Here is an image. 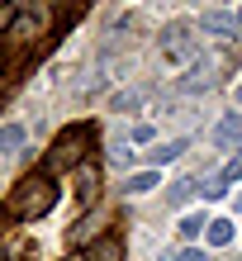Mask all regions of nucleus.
<instances>
[{
	"label": "nucleus",
	"instance_id": "obj_20",
	"mask_svg": "<svg viewBox=\"0 0 242 261\" xmlns=\"http://www.w3.org/2000/svg\"><path fill=\"white\" fill-rule=\"evenodd\" d=\"M223 186H233V180H242V152H237V157H228V166H223Z\"/></svg>",
	"mask_w": 242,
	"mask_h": 261
},
{
	"label": "nucleus",
	"instance_id": "obj_19",
	"mask_svg": "<svg viewBox=\"0 0 242 261\" xmlns=\"http://www.w3.org/2000/svg\"><path fill=\"white\" fill-rule=\"evenodd\" d=\"M157 261H209V256H204L200 247H180V252H162Z\"/></svg>",
	"mask_w": 242,
	"mask_h": 261
},
{
	"label": "nucleus",
	"instance_id": "obj_14",
	"mask_svg": "<svg viewBox=\"0 0 242 261\" xmlns=\"http://www.w3.org/2000/svg\"><path fill=\"white\" fill-rule=\"evenodd\" d=\"M190 195H200V176H180V180H171V190H166L171 204H185Z\"/></svg>",
	"mask_w": 242,
	"mask_h": 261
},
{
	"label": "nucleus",
	"instance_id": "obj_21",
	"mask_svg": "<svg viewBox=\"0 0 242 261\" xmlns=\"http://www.w3.org/2000/svg\"><path fill=\"white\" fill-rule=\"evenodd\" d=\"M14 19H19V10H14V5H0V38L14 29Z\"/></svg>",
	"mask_w": 242,
	"mask_h": 261
},
{
	"label": "nucleus",
	"instance_id": "obj_7",
	"mask_svg": "<svg viewBox=\"0 0 242 261\" xmlns=\"http://www.w3.org/2000/svg\"><path fill=\"white\" fill-rule=\"evenodd\" d=\"M43 24H48V14H43V10H34V14H24L19 10V19H14V29H10V43H34L38 34H43Z\"/></svg>",
	"mask_w": 242,
	"mask_h": 261
},
{
	"label": "nucleus",
	"instance_id": "obj_3",
	"mask_svg": "<svg viewBox=\"0 0 242 261\" xmlns=\"http://www.w3.org/2000/svg\"><path fill=\"white\" fill-rule=\"evenodd\" d=\"M110 223H114V209H110V204H90L81 219L67 228V242H71V247H86V252H90L95 242L110 238Z\"/></svg>",
	"mask_w": 242,
	"mask_h": 261
},
{
	"label": "nucleus",
	"instance_id": "obj_5",
	"mask_svg": "<svg viewBox=\"0 0 242 261\" xmlns=\"http://www.w3.org/2000/svg\"><path fill=\"white\" fill-rule=\"evenodd\" d=\"M214 81H219V57H195V62L176 76V90L180 95H204Z\"/></svg>",
	"mask_w": 242,
	"mask_h": 261
},
{
	"label": "nucleus",
	"instance_id": "obj_11",
	"mask_svg": "<svg viewBox=\"0 0 242 261\" xmlns=\"http://www.w3.org/2000/svg\"><path fill=\"white\" fill-rule=\"evenodd\" d=\"M233 219H223V214H219V219H209V228H204V242H209V247H228V242H233Z\"/></svg>",
	"mask_w": 242,
	"mask_h": 261
},
{
	"label": "nucleus",
	"instance_id": "obj_13",
	"mask_svg": "<svg viewBox=\"0 0 242 261\" xmlns=\"http://www.w3.org/2000/svg\"><path fill=\"white\" fill-rule=\"evenodd\" d=\"M143 105H147V90H143V86H133V90H119V95L110 100V110H114V114H124V110H143Z\"/></svg>",
	"mask_w": 242,
	"mask_h": 261
},
{
	"label": "nucleus",
	"instance_id": "obj_12",
	"mask_svg": "<svg viewBox=\"0 0 242 261\" xmlns=\"http://www.w3.org/2000/svg\"><path fill=\"white\" fill-rule=\"evenodd\" d=\"M24 143H29V128H24V124H0V157L19 152Z\"/></svg>",
	"mask_w": 242,
	"mask_h": 261
},
{
	"label": "nucleus",
	"instance_id": "obj_1",
	"mask_svg": "<svg viewBox=\"0 0 242 261\" xmlns=\"http://www.w3.org/2000/svg\"><path fill=\"white\" fill-rule=\"evenodd\" d=\"M52 204H57L52 176H48V171H29V176L14 180V190H10V199H5V214H10L14 223H34V219H43Z\"/></svg>",
	"mask_w": 242,
	"mask_h": 261
},
{
	"label": "nucleus",
	"instance_id": "obj_23",
	"mask_svg": "<svg viewBox=\"0 0 242 261\" xmlns=\"http://www.w3.org/2000/svg\"><path fill=\"white\" fill-rule=\"evenodd\" d=\"M67 261H90V256H86V252H71V256H67Z\"/></svg>",
	"mask_w": 242,
	"mask_h": 261
},
{
	"label": "nucleus",
	"instance_id": "obj_16",
	"mask_svg": "<svg viewBox=\"0 0 242 261\" xmlns=\"http://www.w3.org/2000/svg\"><path fill=\"white\" fill-rule=\"evenodd\" d=\"M157 180H162V176L143 166L138 176H128V180H124V195H147V190H157Z\"/></svg>",
	"mask_w": 242,
	"mask_h": 261
},
{
	"label": "nucleus",
	"instance_id": "obj_22",
	"mask_svg": "<svg viewBox=\"0 0 242 261\" xmlns=\"http://www.w3.org/2000/svg\"><path fill=\"white\" fill-rule=\"evenodd\" d=\"M128 143H138V147L152 143V124H133V128H128Z\"/></svg>",
	"mask_w": 242,
	"mask_h": 261
},
{
	"label": "nucleus",
	"instance_id": "obj_25",
	"mask_svg": "<svg viewBox=\"0 0 242 261\" xmlns=\"http://www.w3.org/2000/svg\"><path fill=\"white\" fill-rule=\"evenodd\" d=\"M237 29H242V10H237Z\"/></svg>",
	"mask_w": 242,
	"mask_h": 261
},
{
	"label": "nucleus",
	"instance_id": "obj_10",
	"mask_svg": "<svg viewBox=\"0 0 242 261\" xmlns=\"http://www.w3.org/2000/svg\"><path fill=\"white\" fill-rule=\"evenodd\" d=\"M180 152H185V138H180V143H157L152 152H143V166H147V171H157V166H166V162H176Z\"/></svg>",
	"mask_w": 242,
	"mask_h": 261
},
{
	"label": "nucleus",
	"instance_id": "obj_2",
	"mask_svg": "<svg viewBox=\"0 0 242 261\" xmlns=\"http://www.w3.org/2000/svg\"><path fill=\"white\" fill-rule=\"evenodd\" d=\"M90 133L86 124H71L52 138V147H48V157H43V171L48 176H67V171H81L86 157H90Z\"/></svg>",
	"mask_w": 242,
	"mask_h": 261
},
{
	"label": "nucleus",
	"instance_id": "obj_18",
	"mask_svg": "<svg viewBox=\"0 0 242 261\" xmlns=\"http://www.w3.org/2000/svg\"><path fill=\"white\" fill-rule=\"evenodd\" d=\"M110 166H119V171L133 166V143H114V147H110Z\"/></svg>",
	"mask_w": 242,
	"mask_h": 261
},
{
	"label": "nucleus",
	"instance_id": "obj_9",
	"mask_svg": "<svg viewBox=\"0 0 242 261\" xmlns=\"http://www.w3.org/2000/svg\"><path fill=\"white\" fill-rule=\"evenodd\" d=\"M95 195H100V171H95V162H86L81 171H76V199L90 209V204H95Z\"/></svg>",
	"mask_w": 242,
	"mask_h": 261
},
{
	"label": "nucleus",
	"instance_id": "obj_8",
	"mask_svg": "<svg viewBox=\"0 0 242 261\" xmlns=\"http://www.w3.org/2000/svg\"><path fill=\"white\" fill-rule=\"evenodd\" d=\"M214 147H237L242 152V114H223L214 124Z\"/></svg>",
	"mask_w": 242,
	"mask_h": 261
},
{
	"label": "nucleus",
	"instance_id": "obj_17",
	"mask_svg": "<svg viewBox=\"0 0 242 261\" xmlns=\"http://www.w3.org/2000/svg\"><path fill=\"white\" fill-rule=\"evenodd\" d=\"M204 228H209V219H204V214H185V219H180V238L190 242V238H200Z\"/></svg>",
	"mask_w": 242,
	"mask_h": 261
},
{
	"label": "nucleus",
	"instance_id": "obj_15",
	"mask_svg": "<svg viewBox=\"0 0 242 261\" xmlns=\"http://www.w3.org/2000/svg\"><path fill=\"white\" fill-rule=\"evenodd\" d=\"M86 256H90V261H124V242H119V238H104V242H95Z\"/></svg>",
	"mask_w": 242,
	"mask_h": 261
},
{
	"label": "nucleus",
	"instance_id": "obj_24",
	"mask_svg": "<svg viewBox=\"0 0 242 261\" xmlns=\"http://www.w3.org/2000/svg\"><path fill=\"white\" fill-rule=\"evenodd\" d=\"M0 62H5V43H0Z\"/></svg>",
	"mask_w": 242,
	"mask_h": 261
},
{
	"label": "nucleus",
	"instance_id": "obj_6",
	"mask_svg": "<svg viewBox=\"0 0 242 261\" xmlns=\"http://www.w3.org/2000/svg\"><path fill=\"white\" fill-rule=\"evenodd\" d=\"M200 29H204V34H214L219 43H233V38H237V14L204 10V14H200Z\"/></svg>",
	"mask_w": 242,
	"mask_h": 261
},
{
	"label": "nucleus",
	"instance_id": "obj_4",
	"mask_svg": "<svg viewBox=\"0 0 242 261\" xmlns=\"http://www.w3.org/2000/svg\"><path fill=\"white\" fill-rule=\"evenodd\" d=\"M162 57H166L171 67H190V62H195V38H190V24H185V19L162 29Z\"/></svg>",
	"mask_w": 242,
	"mask_h": 261
}]
</instances>
